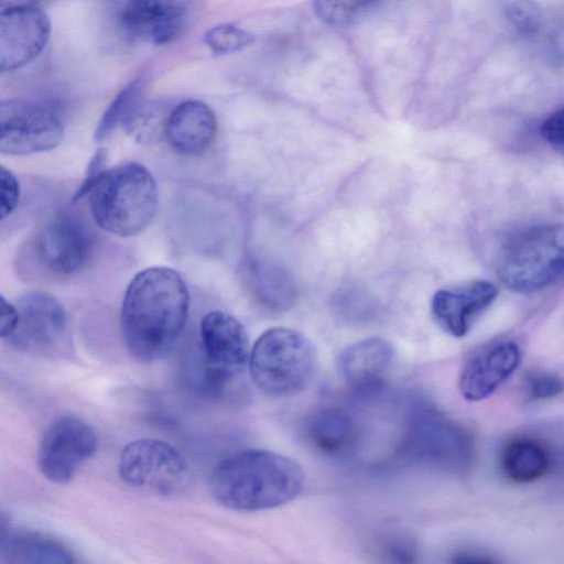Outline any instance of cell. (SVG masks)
Segmentation results:
<instances>
[{
    "label": "cell",
    "mask_w": 564,
    "mask_h": 564,
    "mask_svg": "<svg viewBox=\"0 0 564 564\" xmlns=\"http://www.w3.org/2000/svg\"><path fill=\"white\" fill-rule=\"evenodd\" d=\"M317 356L310 339L302 333L274 327L254 343L249 357L250 376L263 393L290 397L304 390L312 381Z\"/></svg>",
    "instance_id": "5"
},
{
    "label": "cell",
    "mask_w": 564,
    "mask_h": 564,
    "mask_svg": "<svg viewBox=\"0 0 564 564\" xmlns=\"http://www.w3.org/2000/svg\"><path fill=\"white\" fill-rule=\"evenodd\" d=\"M382 0H313L316 17L332 26H346Z\"/></svg>",
    "instance_id": "23"
},
{
    "label": "cell",
    "mask_w": 564,
    "mask_h": 564,
    "mask_svg": "<svg viewBox=\"0 0 564 564\" xmlns=\"http://www.w3.org/2000/svg\"><path fill=\"white\" fill-rule=\"evenodd\" d=\"M549 448L539 440L518 436L505 444L500 467L505 476L516 484H530L544 477L551 468Z\"/></svg>",
    "instance_id": "20"
},
{
    "label": "cell",
    "mask_w": 564,
    "mask_h": 564,
    "mask_svg": "<svg viewBox=\"0 0 564 564\" xmlns=\"http://www.w3.org/2000/svg\"><path fill=\"white\" fill-rule=\"evenodd\" d=\"M203 39L209 50L217 55L242 51L254 41L253 34L231 23L209 28Z\"/></svg>",
    "instance_id": "25"
},
{
    "label": "cell",
    "mask_w": 564,
    "mask_h": 564,
    "mask_svg": "<svg viewBox=\"0 0 564 564\" xmlns=\"http://www.w3.org/2000/svg\"><path fill=\"white\" fill-rule=\"evenodd\" d=\"M304 473L292 458L264 449L229 455L214 468L209 488L221 506L236 511L280 507L299 496Z\"/></svg>",
    "instance_id": "2"
},
{
    "label": "cell",
    "mask_w": 564,
    "mask_h": 564,
    "mask_svg": "<svg viewBox=\"0 0 564 564\" xmlns=\"http://www.w3.org/2000/svg\"><path fill=\"white\" fill-rule=\"evenodd\" d=\"M95 223L120 237L142 232L154 219L159 192L151 172L138 162L106 169L87 195Z\"/></svg>",
    "instance_id": "3"
},
{
    "label": "cell",
    "mask_w": 564,
    "mask_h": 564,
    "mask_svg": "<svg viewBox=\"0 0 564 564\" xmlns=\"http://www.w3.org/2000/svg\"><path fill=\"white\" fill-rule=\"evenodd\" d=\"M117 30L129 39L155 45L173 42L183 32L187 11L173 0H100Z\"/></svg>",
    "instance_id": "10"
},
{
    "label": "cell",
    "mask_w": 564,
    "mask_h": 564,
    "mask_svg": "<svg viewBox=\"0 0 564 564\" xmlns=\"http://www.w3.org/2000/svg\"><path fill=\"white\" fill-rule=\"evenodd\" d=\"M217 119L213 109L200 100L178 104L166 117L163 134L171 149L182 155L203 154L214 142Z\"/></svg>",
    "instance_id": "16"
},
{
    "label": "cell",
    "mask_w": 564,
    "mask_h": 564,
    "mask_svg": "<svg viewBox=\"0 0 564 564\" xmlns=\"http://www.w3.org/2000/svg\"><path fill=\"white\" fill-rule=\"evenodd\" d=\"M97 447L95 430L75 415H61L44 430L37 449V465L51 481H70Z\"/></svg>",
    "instance_id": "9"
},
{
    "label": "cell",
    "mask_w": 564,
    "mask_h": 564,
    "mask_svg": "<svg viewBox=\"0 0 564 564\" xmlns=\"http://www.w3.org/2000/svg\"><path fill=\"white\" fill-rule=\"evenodd\" d=\"M521 361L517 344L505 341L471 356L459 376V390L468 401H481L490 397L510 376Z\"/></svg>",
    "instance_id": "15"
},
{
    "label": "cell",
    "mask_w": 564,
    "mask_h": 564,
    "mask_svg": "<svg viewBox=\"0 0 564 564\" xmlns=\"http://www.w3.org/2000/svg\"><path fill=\"white\" fill-rule=\"evenodd\" d=\"M308 442L327 454L345 449L352 440V423L349 417L335 409L315 412L305 424Z\"/></svg>",
    "instance_id": "21"
},
{
    "label": "cell",
    "mask_w": 564,
    "mask_h": 564,
    "mask_svg": "<svg viewBox=\"0 0 564 564\" xmlns=\"http://www.w3.org/2000/svg\"><path fill=\"white\" fill-rule=\"evenodd\" d=\"M455 562L486 563V562H492V560L485 556L484 554L474 553V552H462L456 555Z\"/></svg>",
    "instance_id": "32"
},
{
    "label": "cell",
    "mask_w": 564,
    "mask_h": 564,
    "mask_svg": "<svg viewBox=\"0 0 564 564\" xmlns=\"http://www.w3.org/2000/svg\"><path fill=\"white\" fill-rule=\"evenodd\" d=\"M0 215L3 220L17 208L20 199V184L13 172L6 166L0 167Z\"/></svg>",
    "instance_id": "27"
},
{
    "label": "cell",
    "mask_w": 564,
    "mask_h": 564,
    "mask_svg": "<svg viewBox=\"0 0 564 564\" xmlns=\"http://www.w3.org/2000/svg\"><path fill=\"white\" fill-rule=\"evenodd\" d=\"M19 310L15 304L10 303L0 296V335L9 339L15 332L19 324Z\"/></svg>",
    "instance_id": "31"
},
{
    "label": "cell",
    "mask_w": 564,
    "mask_h": 564,
    "mask_svg": "<svg viewBox=\"0 0 564 564\" xmlns=\"http://www.w3.org/2000/svg\"><path fill=\"white\" fill-rule=\"evenodd\" d=\"M33 248L37 262L47 272L72 275L87 263L91 241L89 232L78 218L61 214L41 227Z\"/></svg>",
    "instance_id": "12"
},
{
    "label": "cell",
    "mask_w": 564,
    "mask_h": 564,
    "mask_svg": "<svg viewBox=\"0 0 564 564\" xmlns=\"http://www.w3.org/2000/svg\"><path fill=\"white\" fill-rule=\"evenodd\" d=\"M2 563H73L74 554L63 542L36 531L2 530Z\"/></svg>",
    "instance_id": "19"
},
{
    "label": "cell",
    "mask_w": 564,
    "mask_h": 564,
    "mask_svg": "<svg viewBox=\"0 0 564 564\" xmlns=\"http://www.w3.org/2000/svg\"><path fill=\"white\" fill-rule=\"evenodd\" d=\"M543 53L553 64L564 63V21L552 22L542 34Z\"/></svg>",
    "instance_id": "28"
},
{
    "label": "cell",
    "mask_w": 564,
    "mask_h": 564,
    "mask_svg": "<svg viewBox=\"0 0 564 564\" xmlns=\"http://www.w3.org/2000/svg\"><path fill=\"white\" fill-rule=\"evenodd\" d=\"M402 452L415 462L460 471L473 459L474 444L460 426L427 410L409 424Z\"/></svg>",
    "instance_id": "7"
},
{
    "label": "cell",
    "mask_w": 564,
    "mask_h": 564,
    "mask_svg": "<svg viewBox=\"0 0 564 564\" xmlns=\"http://www.w3.org/2000/svg\"><path fill=\"white\" fill-rule=\"evenodd\" d=\"M394 350L380 337H369L348 346L339 356L341 378L354 389L378 386L392 365Z\"/></svg>",
    "instance_id": "18"
},
{
    "label": "cell",
    "mask_w": 564,
    "mask_h": 564,
    "mask_svg": "<svg viewBox=\"0 0 564 564\" xmlns=\"http://www.w3.org/2000/svg\"><path fill=\"white\" fill-rule=\"evenodd\" d=\"M107 161V153L104 149L97 150V152L91 158L86 175L83 180L82 185L77 189L74 202H77L82 197L87 195V192L91 184L100 176V174L106 170L105 164Z\"/></svg>",
    "instance_id": "30"
},
{
    "label": "cell",
    "mask_w": 564,
    "mask_h": 564,
    "mask_svg": "<svg viewBox=\"0 0 564 564\" xmlns=\"http://www.w3.org/2000/svg\"><path fill=\"white\" fill-rule=\"evenodd\" d=\"M524 388L531 400H547L560 395L564 391V380L555 373L538 371L525 378Z\"/></svg>",
    "instance_id": "26"
},
{
    "label": "cell",
    "mask_w": 564,
    "mask_h": 564,
    "mask_svg": "<svg viewBox=\"0 0 564 564\" xmlns=\"http://www.w3.org/2000/svg\"><path fill=\"white\" fill-rule=\"evenodd\" d=\"M497 295V288L482 280L454 290H441L432 299V315L443 330L460 338L470 330Z\"/></svg>",
    "instance_id": "14"
},
{
    "label": "cell",
    "mask_w": 564,
    "mask_h": 564,
    "mask_svg": "<svg viewBox=\"0 0 564 564\" xmlns=\"http://www.w3.org/2000/svg\"><path fill=\"white\" fill-rule=\"evenodd\" d=\"M502 13L520 35L536 36L543 26V15L534 0H502Z\"/></svg>",
    "instance_id": "24"
},
{
    "label": "cell",
    "mask_w": 564,
    "mask_h": 564,
    "mask_svg": "<svg viewBox=\"0 0 564 564\" xmlns=\"http://www.w3.org/2000/svg\"><path fill=\"white\" fill-rule=\"evenodd\" d=\"M51 34V22L40 8L15 4L0 13V70L19 68L36 57Z\"/></svg>",
    "instance_id": "13"
},
{
    "label": "cell",
    "mask_w": 564,
    "mask_h": 564,
    "mask_svg": "<svg viewBox=\"0 0 564 564\" xmlns=\"http://www.w3.org/2000/svg\"><path fill=\"white\" fill-rule=\"evenodd\" d=\"M64 135L59 117L46 106L22 99L0 104V152L24 155L56 148Z\"/></svg>",
    "instance_id": "8"
},
{
    "label": "cell",
    "mask_w": 564,
    "mask_h": 564,
    "mask_svg": "<svg viewBox=\"0 0 564 564\" xmlns=\"http://www.w3.org/2000/svg\"><path fill=\"white\" fill-rule=\"evenodd\" d=\"M20 318L8 339L17 349L53 355L59 352L66 335V314L61 303L45 292H28L15 303Z\"/></svg>",
    "instance_id": "11"
},
{
    "label": "cell",
    "mask_w": 564,
    "mask_h": 564,
    "mask_svg": "<svg viewBox=\"0 0 564 564\" xmlns=\"http://www.w3.org/2000/svg\"><path fill=\"white\" fill-rule=\"evenodd\" d=\"M541 135L551 147L564 154V108L544 120L541 126Z\"/></svg>",
    "instance_id": "29"
},
{
    "label": "cell",
    "mask_w": 564,
    "mask_h": 564,
    "mask_svg": "<svg viewBox=\"0 0 564 564\" xmlns=\"http://www.w3.org/2000/svg\"><path fill=\"white\" fill-rule=\"evenodd\" d=\"M500 280L521 293L545 289L564 278V224L535 226L510 237L497 261Z\"/></svg>",
    "instance_id": "4"
},
{
    "label": "cell",
    "mask_w": 564,
    "mask_h": 564,
    "mask_svg": "<svg viewBox=\"0 0 564 564\" xmlns=\"http://www.w3.org/2000/svg\"><path fill=\"white\" fill-rule=\"evenodd\" d=\"M189 292L178 272L166 267L140 271L129 283L121 306V330L129 351L141 361L166 354L188 316Z\"/></svg>",
    "instance_id": "1"
},
{
    "label": "cell",
    "mask_w": 564,
    "mask_h": 564,
    "mask_svg": "<svg viewBox=\"0 0 564 564\" xmlns=\"http://www.w3.org/2000/svg\"><path fill=\"white\" fill-rule=\"evenodd\" d=\"M199 333L208 365L236 373L249 360L247 333L234 316L209 312L200 321Z\"/></svg>",
    "instance_id": "17"
},
{
    "label": "cell",
    "mask_w": 564,
    "mask_h": 564,
    "mask_svg": "<svg viewBox=\"0 0 564 564\" xmlns=\"http://www.w3.org/2000/svg\"><path fill=\"white\" fill-rule=\"evenodd\" d=\"M144 84V77H138L116 95L96 127V141L105 140L118 126L129 121L142 96Z\"/></svg>",
    "instance_id": "22"
},
{
    "label": "cell",
    "mask_w": 564,
    "mask_h": 564,
    "mask_svg": "<svg viewBox=\"0 0 564 564\" xmlns=\"http://www.w3.org/2000/svg\"><path fill=\"white\" fill-rule=\"evenodd\" d=\"M118 469L127 485L159 495L176 494L189 478L187 462L178 449L156 438L128 443L121 451Z\"/></svg>",
    "instance_id": "6"
}]
</instances>
